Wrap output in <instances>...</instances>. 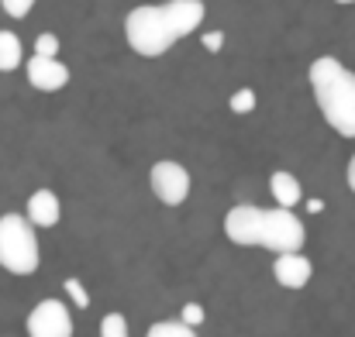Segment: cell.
I'll list each match as a JSON object with an SVG mask.
<instances>
[{
	"mask_svg": "<svg viewBox=\"0 0 355 337\" xmlns=\"http://www.w3.org/2000/svg\"><path fill=\"white\" fill-rule=\"evenodd\" d=\"M307 210H311V214H321V210H324V203H321V200H311V203H307Z\"/></svg>",
	"mask_w": 355,
	"mask_h": 337,
	"instance_id": "22",
	"label": "cell"
},
{
	"mask_svg": "<svg viewBox=\"0 0 355 337\" xmlns=\"http://www.w3.org/2000/svg\"><path fill=\"white\" fill-rule=\"evenodd\" d=\"M225 234L228 241H235L241 248H269L276 255H290L300 251L307 234L304 224L293 210L283 207H255V203H238L225 214Z\"/></svg>",
	"mask_w": 355,
	"mask_h": 337,
	"instance_id": "1",
	"label": "cell"
},
{
	"mask_svg": "<svg viewBox=\"0 0 355 337\" xmlns=\"http://www.w3.org/2000/svg\"><path fill=\"white\" fill-rule=\"evenodd\" d=\"M66 293L73 296V303H76L80 310H87V307H90V296H87V289H83V282H80V279H66Z\"/></svg>",
	"mask_w": 355,
	"mask_h": 337,
	"instance_id": "17",
	"label": "cell"
},
{
	"mask_svg": "<svg viewBox=\"0 0 355 337\" xmlns=\"http://www.w3.org/2000/svg\"><path fill=\"white\" fill-rule=\"evenodd\" d=\"M35 55H49V59H59V38H55L52 31L38 35V42H35Z\"/></svg>",
	"mask_w": 355,
	"mask_h": 337,
	"instance_id": "15",
	"label": "cell"
},
{
	"mask_svg": "<svg viewBox=\"0 0 355 337\" xmlns=\"http://www.w3.org/2000/svg\"><path fill=\"white\" fill-rule=\"evenodd\" d=\"M221 45H225V35L221 31H207L204 35V48L207 52H221Z\"/></svg>",
	"mask_w": 355,
	"mask_h": 337,
	"instance_id": "20",
	"label": "cell"
},
{
	"mask_svg": "<svg viewBox=\"0 0 355 337\" xmlns=\"http://www.w3.org/2000/svg\"><path fill=\"white\" fill-rule=\"evenodd\" d=\"M124 38H128V45L138 55L159 59V55H166L180 42V31H176L166 3H141V7H131L128 10V17H124Z\"/></svg>",
	"mask_w": 355,
	"mask_h": 337,
	"instance_id": "3",
	"label": "cell"
},
{
	"mask_svg": "<svg viewBox=\"0 0 355 337\" xmlns=\"http://www.w3.org/2000/svg\"><path fill=\"white\" fill-rule=\"evenodd\" d=\"M28 337H73V313L62 300H42L28 313Z\"/></svg>",
	"mask_w": 355,
	"mask_h": 337,
	"instance_id": "6",
	"label": "cell"
},
{
	"mask_svg": "<svg viewBox=\"0 0 355 337\" xmlns=\"http://www.w3.org/2000/svg\"><path fill=\"white\" fill-rule=\"evenodd\" d=\"M166 7H169V17H173L180 38L193 35L204 21V0H166Z\"/></svg>",
	"mask_w": 355,
	"mask_h": 337,
	"instance_id": "10",
	"label": "cell"
},
{
	"mask_svg": "<svg viewBox=\"0 0 355 337\" xmlns=\"http://www.w3.org/2000/svg\"><path fill=\"white\" fill-rule=\"evenodd\" d=\"M232 111L235 113L255 111V93H252V90H238L235 97H232Z\"/></svg>",
	"mask_w": 355,
	"mask_h": 337,
	"instance_id": "18",
	"label": "cell"
},
{
	"mask_svg": "<svg viewBox=\"0 0 355 337\" xmlns=\"http://www.w3.org/2000/svg\"><path fill=\"white\" fill-rule=\"evenodd\" d=\"M21 62H24L21 38L14 31H0V73H14Z\"/></svg>",
	"mask_w": 355,
	"mask_h": 337,
	"instance_id": "12",
	"label": "cell"
},
{
	"mask_svg": "<svg viewBox=\"0 0 355 337\" xmlns=\"http://www.w3.org/2000/svg\"><path fill=\"white\" fill-rule=\"evenodd\" d=\"M145 337H197V334H193V327L183 324V320H159V324L148 327Z\"/></svg>",
	"mask_w": 355,
	"mask_h": 337,
	"instance_id": "13",
	"label": "cell"
},
{
	"mask_svg": "<svg viewBox=\"0 0 355 337\" xmlns=\"http://www.w3.org/2000/svg\"><path fill=\"white\" fill-rule=\"evenodd\" d=\"M24 76L35 90L42 93H55L69 83V66L62 59H49V55H31L24 66Z\"/></svg>",
	"mask_w": 355,
	"mask_h": 337,
	"instance_id": "7",
	"label": "cell"
},
{
	"mask_svg": "<svg viewBox=\"0 0 355 337\" xmlns=\"http://www.w3.org/2000/svg\"><path fill=\"white\" fill-rule=\"evenodd\" d=\"M338 3H355V0H338Z\"/></svg>",
	"mask_w": 355,
	"mask_h": 337,
	"instance_id": "23",
	"label": "cell"
},
{
	"mask_svg": "<svg viewBox=\"0 0 355 337\" xmlns=\"http://www.w3.org/2000/svg\"><path fill=\"white\" fill-rule=\"evenodd\" d=\"M42 265V248L35 224L24 214H3L0 217V268L10 275H31Z\"/></svg>",
	"mask_w": 355,
	"mask_h": 337,
	"instance_id": "4",
	"label": "cell"
},
{
	"mask_svg": "<svg viewBox=\"0 0 355 337\" xmlns=\"http://www.w3.org/2000/svg\"><path fill=\"white\" fill-rule=\"evenodd\" d=\"M35 7V0H0V10L3 14H10V17H28V10Z\"/></svg>",
	"mask_w": 355,
	"mask_h": 337,
	"instance_id": "16",
	"label": "cell"
},
{
	"mask_svg": "<svg viewBox=\"0 0 355 337\" xmlns=\"http://www.w3.org/2000/svg\"><path fill=\"white\" fill-rule=\"evenodd\" d=\"M183 324L200 327V324H204V307H200V303H187V307H183Z\"/></svg>",
	"mask_w": 355,
	"mask_h": 337,
	"instance_id": "19",
	"label": "cell"
},
{
	"mask_svg": "<svg viewBox=\"0 0 355 337\" xmlns=\"http://www.w3.org/2000/svg\"><path fill=\"white\" fill-rule=\"evenodd\" d=\"M24 217L35 227H55L59 217H62V203H59V197L52 190H35L28 197V214Z\"/></svg>",
	"mask_w": 355,
	"mask_h": 337,
	"instance_id": "9",
	"label": "cell"
},
{
	"mask_svg": "<svg viewBox=\"0 0 355 337\" xmlns=\"http://www.w3.org/2000/svg\"><path fill=\"white\" fill-rule=\"evenodd\" d=\"M307 76L328 127H335L342 138H355V73L335 55H321L311 62Z\"/></svg>",
	"mask_w": 355,
	"mask_h": 337,
	"instance_id": "2",
	"label": "cell"
},
{
	"mask_svg": "<svg viewBox=\"0 0 355 337\" xmlns=\"http://www.w3.org/2000/svg\"><path fill=\"white\" fill-rule=\"evenodd\" d=\"M101 337H131L128 334L124 313H104V320H101Z\"/></svg>",
	"mask_w": 355,
	"mask_h": 337,
	"instance_id": "14",
	"label": "cell"
},
{
	"mask_svg": "<svg viewBox=\"0 0 355 337\" xmlns=\"http://www.w3.org/2000/svg\"><path fill=\"white\" fill-rule=\"evenodd\" d=\"M269 193H272L276 207H283V210H293V207L304 200V186H300V179H297L293 172H283V169L269 176Z\"/></svg>",
	"mask_w": 355,
	"mask_h": 337,
	"instance_id": "11",
	"label": "cell"
},
{
	"mask_svg": "<svg viewBox=\"0 0 355 337\" xmlns=\"http://www.w3.org/2000/svg\"><path fill=\"white\" fill-rule=\"evenodd\" d=\"M345 179H349V190L355 193V155L349 158V169H345Z\"/></svg>",
	"mask_w": 355,
	"mask_h": 337,
	"instance_id": "21",
	"label": "cell"
},
{
	"mask_svg": "<svg viewBox=\"0 0 355 337\" xmlns=\"http://www.w3.org/2000/svg\"><path fill=\"white\" fill-rule=\"evenodd\" d=\"M148 183H152V193L159 197V203H166V207H180L190 197V172L173 158L155 162L148 172Z\"/></svg>",
	"mask_w": 355,
	"mask_h": 337,
	"instance_id": "5",
	"label": "cell"
},
{
	"mask_svg": "<svg viewBox=\"0 0 355 337\" xmlns=\"http://www.w3.org/2000/svg\"><path fill=\"white\" fill-rule=\"evenodd\" d=\"M311 275H314V265L300 251H290V255H276L272 258V279L283 289H304L311 282Z\"/></svg>",
	"mask_w": 355,
	"mask_h": 337,
	"instance_id": "8",
	"label": "cell"
}]
</instances>
